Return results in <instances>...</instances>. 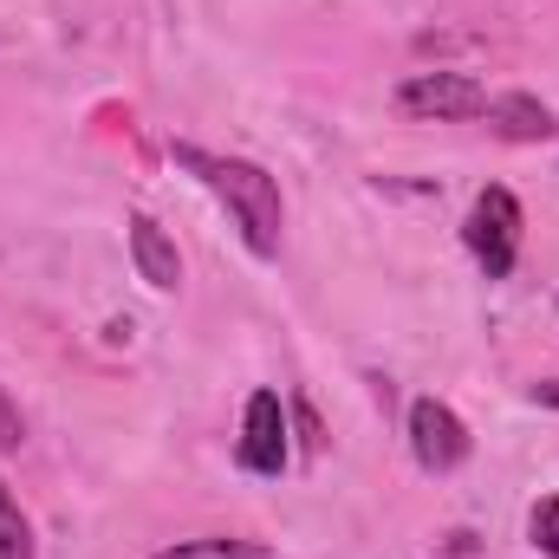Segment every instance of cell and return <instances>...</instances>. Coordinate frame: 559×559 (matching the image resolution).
<instances>
[{"instance_id": "obj_1", "label": "cell", "mask_w": 559, "mask_h": 559, "mask_svg": "<svg viewBox=\"0 0 559 559\" xmlns=\"http://www.w3.org/2000/svg\"><path fill=\"white\" fill-rule=\"evenodd\" d=\"M169 163L182 169V176H195L222 209H228V222L241 228V241H248V254H280V228H286V202H280V182L261 169V163H248V156H222V150H202V143H169Z\"/></svg>"}, {"instance_id": "obj_2", "label": "cell", "mask_w": 559, "mask_h": 559, "mask_svg": "<svg viewBox=\"0 0 559 559\" xmlns=\"http://www.w3.org/2000/svg\"><path fill=\"white\" fill-rule=\"evenodd\" d=\"M462 241H468V254L481 261L488 280L514 274V261H521V202H514V189H481L468 222H462Z\"/></svg>"}, {"instance_id": "obj_3", "label": "cell", "mask_w": 559, "mask_h": 559, "mask_svg": "<svg viewBox=\"0 0 559 559\" xmlns=\"http://www.w3.org/2000/svg\"><path fill=\"white\" fill-rule=\"evenodd\" d=\"M397 111L404 118H436V124H462V118H488V92L468 72H411L397 85Z\"/></svg>"}, {"instance_id": "obj_4", "label": "cell", "mask_w": 559, "mask_h": 559, "mask_svg": "<svg viewBox=\"0 0 559 559\" xmlns=\"http://www.w3.org/2000/svg\"><path fill=\"white\" fill-rule=\"evenodd\" d=\"M411 455H417V468H429V475L462 468L468 462V423L455 417L442 397H417L411 404Z\"/></svg>"}, {"instance_id": "obj_5", "label": "cell", "mask_w": 559, "mask_h": 559, "mask_svg": "<svg viewBox=\"0 0 559 559\" xmlns=\"http://www.w3.org/2000/svg\"><path fill=\"white\" fill-rule=\"evenodd\" d=\"M241 468L248 475H280L286 468V404L280 391H254L248 397V417H241Z\"/></svg>"}, {"instance_id": "obj_6", "label": "cell", "mask_w": 559, "mask_h": 559, "mask_svg": "<svg viewBox=\"0 0 559 559\" xmlns=\"http://www.w3.org/2000/svg\"><path fill=\"white\" fill-rule=\"evenodd\" d=\"M131 261H138V280L156 286V293H176L182 286V254H176V241L150 215H131Z\"/></svg>"}, {"instance_id": "obj_7", "label": "cell", "mask_w": 559, "mask_h": 559, "mask_svg": "<svg viewBox=\"0 0 559 559\" xmlns=\"http://www.w3.org/2000/svg\"><path fill=\"white\" fill-rule=\"evenodd\" d=\"M488 124H495V138L508 143H540L554 138V111L540 105V98H527V92H508V98H488Z\"/></svg>"}, {"instance_id": "obj_8", "label": "cell", "mask_w": 559, "mask_h": 559, "mask_svg": "<svg viewBox=\"0 0 559 559\" xmlns=\"http://www.w3.org/2000/svg\"><path fill=\"white\" fill-rule=\"evenodd\" d=\"M150 559H280L274 547H261V540H235V534H202V540H176V547H163V554Z\"/></svg>"}, {"instance_id": "obj_9", "label": "cell", "mask_w": 559, "mask_h": 559, "mask_svg": "<svg viewBox=\"0 0 559 559\" xmlns=\"http://www.w3.org/2000/svg\"><path fill=\"white\" fill-rule=\"evenodd\" d=\"M0 559H39V547H33V521L20 514V501H13L7 481H0Z\"/></svg>"}, {"instance_id": "obj_10", "label": "cell", "mask_w": 559, "mask_h": 559, "mask_svg": "<svg viewBox=\"0 0 559 559\" xmlns=\"http://www.w3.org/2000/svg\"><path fill=\"white\" fill-rule=\"evenodd\" d=\"M527 534H534V554L559 559V495H547V501L527 514Z\"/></svg>"}, {"instance_id": "obj_11", "label": "cell", "mask_w": 559, "mask_h": 559, "mask_svg": "<svg viewBox=\"0 0 559 559\" xmlns=\"http://www.w3.org/2000/svg\"><path fill=\"white\" fill-rule=\"evenodd\" d=\"M26 442V423H20V411H13V397L0 391V449H20Z\"/></svg>"}, {"instance_id": "obj_12", "label": "cell", "mask_w": 559, "mask_h": 559, "mask_svg": "<svg viewBox=\"0 0 559 559\" xmlns=\"http://www.w3.org/2000/svg\"><path fill=\"white\" fill-rule=\"evenodd\" d=\"M534 404H547V411H559V378H547V384H534Z\"/></svg>"}]
</instances>
